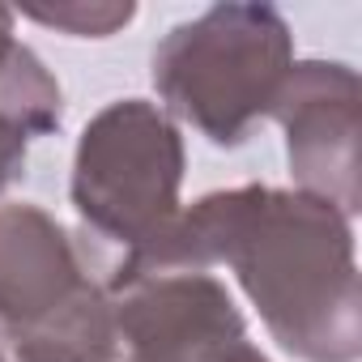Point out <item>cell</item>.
Masks as SVG:
<instances>
[{
    "label": "cell",
    "instance_id": "30bf717a",
    "mask_svg": "<svg viewBox=\"0 0 362 362\" xmlns=\"http://www.w3.org/2000/svg\"><path fill=\"white\" fill-rule=\"evenodd\" d=\"M214 362H269V358H264V354H260V349H256L247 337H243V341H235L230 349H222Z\"/></svg>",
    "mask_w": 362,
    "mask_h": 362
},
{
    "label": "cell",
    "instance_id": "6da1fadb",
    "mask_svg": "<svg viewBox=\"0 0 362 362\" xmlns=\"http://www.w3.org/2000/svg\"><path fill=\"white\" fill-rule=\"evenodd\" d=\"M218 264L239 277L273 341L298 362L362 358L354 230L328 201L269 184L209 192L179 209L153 243L115 260L111 277L136 269L209 273Z\"/></svg>",
    "mask_w": 362,
    "mask_h": 362
},
{
    "label": "cell",
    "instance_id": "8992f818",
    "mask_svg": "<svg viewBox=\"0 0 362 362\" xmlns=\"http://www.w3.org/2000/svg\"><path fill=\"white\" fill-rule=\"evenodd\" d=\"M286 132L298 192L328 201L349 222L362 209V94L341 60H298L269 111Z\"/></svg>",
    "mask_w": 362,
    "mask_h": 362
},
{
    "label": "cell",
    "instance_id": "277c9868",
    "mask_svg": "<svg viewBox=\"0 0 362 362\" xmlns=\"http://www.w3.org/2000/svg\"><path fill=\"white\" fill-rule=\"evenodd\" d=\"M184 136L179 124L145 98L103 107L73 153V209L98 243L119 260L153 243L179 214L184 188Z\"/></svg>",
    "mask_w": 362,
    "mask_h": 362
},
{
    "label": "cell",
    "instance_id": "ba28073f",
    "mask_svg": "<svg viewBox=\"0 0 362 362\" xmlns=\"http://www.w3.org/2000/svg\"><path fill=\"white\" fill-rule=\"evenodd\" d=\"M26 18L56 26L73 39H111L119 26L136 18V5H86V0H69V5H26Z\"/></svg>",
    "mask_w": 362,
    "mask_h": 362
},
{
    "label": "cell",
    "instance_id": "3957f363",
    "mask_svg": "<svg viewBox=\"0 0 362 362\" xmlns=\"http://www.w3.org/2000/svg\"><path fill=\"white\" fill-rule=\"evenodd\" d=\"M0 337L13 362H115L107 290L39 205H0Z\"/></svg>",
    "mask_w": 362,
    "mask_h": 362
},
{
    "label": "cell",
    "instance_id": "5b68a950",
    "mask_svg": "<svg viewBox=\"0 0 362 362\" xmlns=\"http://www.w3.org/2000/svg\"><path fill=\"white\" fill-rule=\"evenodd\" d=\"M103 290L128 362H214L247 337L230 290L214 273L136 269L107 277Z\"/></svg>",
    "mask_w": 362,
    "mask_h": 362
},
{
    "label": "cell",
    "instance_id": "52a82bcc",
    "mask_svg": "<svg viewBox=\"0 0 362 362\" xmlns=\"http://www.w3.org/2000/svg\"><path fill=\"white\" fill-rule=\"evenodd\" d=\"M64 119V98L47 64L22 43L9 73L0 77V192L26 166V149L35 136L56 132Z\"/></svg>",
    "mask_w": 362,
    "mask_h": 362
},
{
    "label": "cell",
    "instance_id": "7a4b0ae2",
    "mask_svg": "<svg viewBox=\"0 0 362 362\" xmlns=\"http://www.w3.org/2000/svg\"><path fill=\"white\" fill-rule=\"evenodd\" d=\"M290 69L294 35L273 5H214L179 22L149 60L162 111L222 149L243 145L273 111Z\"/></svg>",
    "mask_w": 362,
    "mask_h": 362
},
{
    "label": "cell",
    "instance_id": "9c48e42d",
    "mask_svg": "<svg viewBox=\"0 0 362 362\" xmlns=\"http://www.w3.org/2000/svg\"><path fill=\"white\" fill-rule=\"evenodd\" d=\"M18 47H22V43H18V35H13V9H9V5H0V77L9 73Z\"/></svg>",
    "mask_w": 362,
    "mask_h": 362
},
{
    "label": "cell",
    "instance_id": "8fae6325",
    "mask_svg": "<svg viewBox=\"0 0 362 362\" xmlns=\"http://www.w3.org/2000/svg\"><path fill=\"white\" fill-rule=\"evenodd\" d=\"M0 362H13V354H9V345H5V337H0Z\"/></svg>",
    "mask_w": 362,
    "mask_h": 362
}]
</instances>
